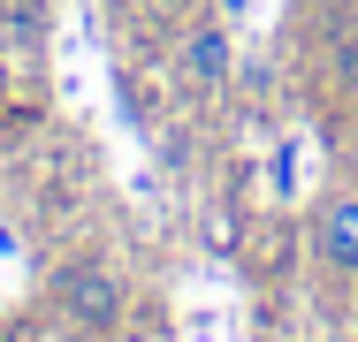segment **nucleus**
<instances>
[{
    "label": "nucleus",
    "instance_id": "7ed1b4c3",
    "mask_svg": "<svg viewBox=\"0 0 358 342\" xmlns=\"http://www.w3.org/2000/svg\"><path fill=\"white\" fill-rule=\"evenodd\" d=\"M313 259L336 281H358V191H328L313 205Z\"/></svg>",
    "mask_w": 358,
    "mask_h": 342
},
{
    "label": "nucleus",
    "instance_id": "20e7f679",
    "mask_svg": "<svg viewBox=\"0 0 358 342\" xmlns=\"http://www.w3.org/2000/svg\"><path fill=\"white\" fill-rule=\"evenodd\" d=\"M320 76H328L343 99H358V15H343V23L328 31V46H320Z\"/></svg>",
    "mask_w": 358,
    "mask_h": 342
},
{
    "label": "nucleus",
    "instance_id": "39448f33",
    "mask_svg": "<svg viewBox=\"0 0 358 342\" xmlns=\"http://www.w3.org/2000/svg\"><path fill=\"white\" fill-rule=\"evenodd\" d=\"M145 8H152V15H160V23H191V15H199V8H206V0H145Z\"/></svg>",
    "mask_w": 358,
    "mask_h": 342
},
{
    "label": "nucleus",
    "instance_id": "f257e3e1",
    "mask_svg": "<svg viewBox=\"0 0 358 342\" xmlns=\"http://www.w3.org/2000/svg\"><path fill=\"white\" fill-rule=\"evenodd\" d=\"M236 84V38H229V23L221 15H191V23H176V46H168V91L176 99H221Z\"/></svg>",
    "mask_w": 358,
    "mask_h": 342
},
{
    "label": "nucleus",
    "instance_id": "f03ea898",
    "mask_svg": "<svg viewBox=\"0 0 358 342\" xmlns=\"http://www.w3.org/2000/svg\"><path fill=\"white\" fill-rule=\"evenodd\" d=\"M54 312H62V327H76V335H115L122 312H130V281L107 267V259H69V267L54 274Z\"/></svg>",
    "mask_w": 358,
    "mask_h": 342
}]
</instances>
